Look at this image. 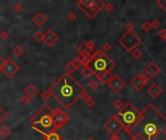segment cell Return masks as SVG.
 <instances>
[{"mask_svg": "<svg viewBox=\"0 0 166 140\" xmlns=\"http://www.w3.org/2000/svg\"><path fill=\"white\" fill-rule=\"evenodd\" d=\"M57 40H58V35L54 30H52V29H48L46 31V33H44L43 42H45L46 45H48L49 47L54 46L57 42Z\"/></svg>", "mask_w": 166, "mask_h": 140, "instance_id": "5bb4252c", "label": "cell"}, {"mask_svg": "<svg viewBox=\"0 0 166 140\" xmlns=\"http://www.w3.org/2000/svg\"><path fill=\"white\" fill-rule=\"evenodd\" d=\"M52 96V93L51 92L48 90H45L43 93H42V98L45 99V100H48V99H50V97Z\"/></svg>", "mask_w": 166, "mask_h": 140, "instance_id": "8d00e7d4", "label": "cell"}, {"mask_svg": "<svg viewBox=\"0 0 166 140\" xmlns=\"http://www.w3.org/2000/svg\"><path fill=\"white\" fill-rule=\"evenodd\" d=\"M19 70H20V66L12 58H7L5 65L3 66L1 71L7 78H12L17 72H19Z\"/></svg>", "mask_w": 166, "mask_h": 140, "instance_id": "8fae6325", "label": "cell"}, {"mask_svg": "<svg viewBox=\"0 0 166 140\" xmlns=\"http://www.w3.org/2000/svg\"><path fill=\"white\" fill-rule=\"evenodd\" d=\"M86 140H95V139L93 138V137H91V136H90V137H89V138H86Z\"/></svg>", "mask_w": 166, "mask_h": 140, "instance_id": "681fc988", "label": "cell"}, {"mask_svg": "<svg viewBox=\"0 0 166 140\" xmlns=\"http://www.w3.org/2000/svg\"><path fill=\"white\" fill-rule=\"evenodd\" d=\"M86 44H87V47H89V49L90 50V52H93V50H94V47H95V44H94V42H93V40L86 41Z\"/></svg>", "mask_w": 166, "mask_h": 140, "instance_id": "f35d334b", "label": "cell"}, {"mask_svg": "<svg viewBox=\"0 0 166 140\" xmlns=\"http://www.w3.org/2000/svg\"><path fill=\"white\" fill-rule=\"evenodd\" d=\"M0 130H1V127H0Z\"/></svg>", "mask_w": 166, "mask_h": 140, "instance_id": "f5cc1de1", "label": "cell"}, {"mask_svg": "<svg viewBox=\"0 0 166 140\" xmlns=\"http://www.w3.org/2000/svg\"><path fill=\"white\" fill-rule=\"evenodd\" d=\"M11 132H12V130L7 127V125H4V127H1V130H0V134H1L2 136H4V137L9 136L11 134Z\"/></svg>", "mask_w": 166, "mask_h": 140, "instance_id": "484cf974", "label": "cell"}, {"mask_svg": "<svg viewBox=\"0 0 166 140\" xmlns=\"http://www.w3.org/2000/svg\"><path fill=\"white\" fill-rule=\"evenodd\" d=\"M131 55L133 57V58H135L136 60H140V58L142 57L143 52H142L141 50H139L138 48H137V49L133 50V51L131 52Z\"/></svg>", "mask_w": 166, "mask_h": 140, "instance_id": "d4e9b609", "label": "cell"}, {"mask_svg": "<svg viewBox=\"0 0 166 140\" xmlns=\"http://www.w3.org/2000/svg\"><path fill=\"white\" fill-rule=\"evenodd\" d=\"M99 87H100V83H99V81L97 79H93V80H91L89 83V88L92 90H97Z\"/></svg>", "mask_w": 166, "mask_h": 140, "instance_id": "cb8c5ba5", "label": "cell"}, {"mask_svg": "<svg viewBox=\"0 0 166 140\" xmlns=\"http://www.w3.org/2000/svg\"><path fill=\"white\" fill-rule=\"evenodd\" d=\"M23 92H24L25 96H27V97H29L31 99L33 96H35L38 93V89L34 86L33 84H29L28 86L24 89Z\"/></svg>", "mask_w": 166, "mask_h": 140, "instance_id": "d6986e66", "label": "cell"}, {"mask_svg": "<svg viewBox=\"0 0 166 140\" xmlns=\"http://www.w3.org/2000/svg\"><path fill=\"white\" fill-rule=\"evenodd\" d=\"M54 120L55 127L57 130V128H61L62 127H64L70 121V117L62 109L56 108V109H54Z\"/></svg>", "mask_w": 166, "mask_h": 140, "instance_id": "9c48e42d", "label": "cell"}, {"mask_svg": "<svg viewBox=\"0 0 166 140\" xmlns=\"http://www.w3.org/2000/svg\"><path fill=\"white\" fill-rule=\"evenodd\" d=\"M94 76L99 81V83L103 85H108L109 82L112 80L114 75L111 72H103V73H98V74H94Z\"/></svg>", "mask_w": 166, "mask_h": 140, "instance_id": "2e32d148", "label": "cell"}, {"mask_svg": "<svg viewBox=\"0 0 166 140\" xmlns=\"http://www.w3.org/2000/svg\"><path fill=\"white\" fill-rule=\"evenodd\" d=\"M34 39L37 41L38 43H41L44 41V33L42 31H37L36 33L34 34Z\"/></svg>", "mask_w": 166, "mask_h": 140, "instance_id": "f546056e", "label": "cell"}, {"mask_svg": "<svg viewBox=\"0 0 166 140\" xmlns=\"http://www.w3.org/2000/svg\"><path fill=\"white\" fill-rule=\"evenodd\" d=\"M76 58H77V60L80 61V63L82 64V66L86 67V66L89 65V63L90 62L91 55H79Z\"/></svg>", "mask_w": 166, "mask_h": 140, "instance_id": "44dd1931", "label": "cell"}, {"mask_svg": "<svg viewBox=\"0 0 166 140\" xmlns=\"http://www.w3.org/2000/svg\"><path fill=\"white\" fill-rule=\"evenodd\" d=\"M125 28H126V31L133 32V30L135 29V24L131 22H128L125 23Z\"/></svg>", "mask_w": 166, "mask_h": 140, "instance_id": "d590c367", "label": "cell"}, {"mask_svg": "<svg viewBox=\"0 0 166 140\" xmlns=\"http://www.w3.org/2000/svg\"><path fill=\"white\" fill-rule=\"evenodd\" d=\"M163 41H164V42H165V43H166V37H165V38H164V39H163Z\"/></svg>", "mask_w": 166, "mask_h": 140, "instance_id": "816d5d0a", "label": "cell"}, {"mask_svg": "<svg viewBox=\"0 0 166 140\" xmlns=\"http://www.w3.org/2000/svg\"><path fill=\"white\" fill-rule=\"evenodd\" d=\"M151 27H153V28H157V27H158V26L160 25V22H159L158 20L153 19V20L151 22Z\"/></svg>", "mask_w": 166, "mask_h": 140, "instance_id": "74e56055", "label": "cell"}, {"mask_svg": "<svg viewBox=\"0 0 166 140\" xmlns=\"http://www.w3.org/2000/svg\"><path fill=\"white\" fill-rule=\"evenodd\" d=\"M45 138L46 140H61L60 135L56 131H52V132L47 134V135H45Z\"/></svg>", "mask_w": 166, "mask_h": 140, "instance_id": "603a6c76", "label": "cell"}, {"mask_svg": "<svg viewBox=\"0 0 166 140\" xmlns=\"http://www.w3.org/2000/svg\"><path fill=\"white\" fill-rule=\"evenodd\" d=\"M131 140H147L146 137L141 133H135L131 135Z\"/></svg>", "mask_w": 166, "mask_h": 140, "instance_id": "836d02e7", "label": "cell"}, {"mask_svg": "<svg viewBox=\"0 0 166 140\" xmlns=\"http://www.w3.org/2000/svg\"><path fill=\"white\" fill-rule=\"evenodd\" d=\"M77 52H79V55H92V52H90V50L87 47V44H86V41L84 43H82L80 46L77 48Z\"/></svg>", "mask_w": 166, "mask_h": 140, "instance_id": "ffe728a7", "label": "cell"}, {"mask_svg": "<svg viewBox=\"0 0 166 140\" xmlns=\"http://www.w3.org/2000/svg\"><path fill=\"white\" fill-rule=\"evenodd\" d=\"M108 86H109V88L114 92L118 93L124 88L125 82L123 81V79L121 77H119V75H114L112 80H111L109 82V84H108Z\"/></svg>", "mask_w": 166, "mask_h": 140, "instance_id": "7c38bea8", "label": "cell"}, {"mask_svg": "<svg viewBox=\"0 0 166 140\" xmlns=\"http://www.w3.org/2000/svg\"><path fill=\"white\" fill-rule=\"evenodd\" d=\"M29 100H30V98L24 95V96H23V97L22 98V104H27L28 102H29Z\"/></svg>", "mask_w": 166, "mask_h": 140, "instance_id": "7dc6e473", "label": "cell"}, {"mask_svg": "<svg viewBox=\"0 0 166 140\" xmlns=\"http://www.w3.org/2000/svg\"><path fill=\"white\" fill-rule=\"evenodd\" d=\"M105 4L106 3L102 0H79L76 3L77 7L83 11L89 19H93L102 9H104Z\"/></svg>", "mask_w": 166, "mask_h": 140, "instance_id": "8992f818", "label": "cell"}, {"mask_svg": "<svg viewBox=\"0 0 166 140\" xmlns=\"http://www.w3.org/2000/svg\"><path fill=\"white\" fill-rule=\"evenodd\" d=\"M111 50H112V45H111L109 42L104 43L103 45H102V47H101V51L103 52H105V54L109 52Z\"/></svg>", "mask_w": 166, "mask_h": 140, "instance_id": "4dcf8cb0", "label": "cell"}, {"mask_svg": "<svg viewBox=\"0 0 166 140\" xmlns=\"http://www.w3.org/2000/svg\"><path fill=\"white\" fill-rule=\"evenodd\" d=\"M108 140H121L118 135H112Z\"/></svg>", "mask_w": 166, "mask_h": 140, "instance_id": "c3c4849f", "label": "cell"}, {"mask_svg": "<svg viewBox=\"0 0 166 140\" xmlns=\"http://www.w3.org/2000/svg\"><path fill=\"white\" fill-rule=\"evenodd\" d=\"M82 67V64L80 63V61H79L77 58H75L74 60L70 61L69 63H67L65 65V70L67 71V73H69V74H72V73H74L75 71H77L78 69H80Z\"/></svg>", "mask_w": 166, "mask_h": 140, "instance_id": "e0dca14e", "label": "cell"}, {"mask_svg": "<svg viewBox=\"0 0 166 140\" xmlns=\"http://www.w3.org/2000/svg\"><path fill=\"white\" fill-rule=\"evenodd\" d=\"M104 9H105V10H106L107 12H113V10H114V5L112 4V3H106V4H105Z\"/></svg>", "mask_w": 166, "mask_h": 140, "instance_id": "ab89813d", "label": "cell"}, {"mask_svg": "<svg viewBox=\"0 0 166 140\" xmlns=\"http://www.w3.org/2000/svg\"><path fill=\"white\" fill-rule=\"evenodd\" d=\"M2 49V45H1V43H0V50Z\"/></svg>", "mask_w": 166, "mask_h": 140, "instance_id": "f907efd6", "label": "cell"}, {"mask_svg": "<svg viewBox=\"0 0 166 140\" xmlns=\"http://www.w3.org/2000/svg\"><path fill=\"white\" fill-rule=\"evenodd\" d=\"M76 18H77V16H76V14L74 13V12H70V13L68 14V20H70V22L75 20Z\"/></svg>", "mask_w": 166, "mask_h": 140, "instance_id": "7bdbcfd3", "label": "cell"}, {"mask_svg": "<svg viewBox=\"0 0 166 140\" xmlns=\"http://www.w3.org/2000/svg\"><path fill=\"white\" fill-rule=\"evenodd\" d=\"M32 20L35 22V24H36L37 26L41 27V26H43L46 23L47 17L43 13H41L40 12V13H37L33 18H32Z\"/></svg>", "mask_w": 166, "mask_h": 140, "instance_id": "ac0fdd59", "label": "cell"}, {"mask_svg": "<svg viewBox=\"0 0 166 140\" xmlns=\"http://www.w3.org/2000/svg\"><path fill=\"white\" fill-rule=\"evenodd\" d=\"M52 96L65 109H69L80 98L84 89L69 73H64L49 90Z\"/></svg>", "mask_w": 166, "mask_h": 140, "instance_id": "7a4b0ae2", "label": "cell"}, {"mask_svg": "<svg viewBox=\"0 0 166 140\" xmlns=\"http://www.w3.org/2000/svg\"><path fill=\"white\" fill-rule=\"evenodd\" d=\"M80 98H81L82 100H83L84 102V103H86V102L89 101L90 98H91V96H90V95L89 94V93H87L86 90H84V92H83V93H82V94H81Z\"/></svg>", "mask_w": 166, "mask_h": 140, "instance_id": "1f68e13d", "label": "cell"}, {"mask_svg": "<svg viewBox=\"0 0 166 140\" xmlns=\"http://www.w3.org/2000/svg\"><path fill=\"white\" fill-rule=\"evenodd\" d=\"M81 75L83 76V77L84 79H87V78H89V77H91L92 75H94L93 74V72L91 71V69L89 68V67H83L81 70Z\"/></svg>", "mask_w": 166, "mask_h": 140, "instance_id": "7402d4cb", "label": "cell"}, {"mask_svg": "<svg viewBox=\"0 0 166 140\" xmlns=\"http://www.w3.org/2000/svg\"><path fill=\"white\" fill-rule=\"evenodd\" d=\"M8 37H9V34L7 33V31L3 30V31L0 32V38H1L2 40H6V39H8Z\"/></svg>", "mask_w": 166, "mask_h": 140, "instance_id": "b9f144b4", "label": "cell"}, {"mask_svg": "<svg viewBox=\"0 0 166 140\" xmlns=\"http://www.w3.org/2000/svg\"><path fill=\"white\" fill-rule=\"evenodd\" d=\"M95 104H96V101H95L94 99H93L92 97L90 98L89 100L87 101L86 103V106H87V107H89V108H91V107H94V105H95Z\"/></svg>", "mask_w": 166, "mask_h": 140, "instance_id": "60d3db41", "label": "cell"}, {"mask_svg": "<svg viewBox=\"0 0 166 140\" xmlns=\"http://www.w3.org/2000/svg\"><path fill=\"white\" fill-rule=\"evenodd\" d=\"M135 133L143 134L147 140H166V117L153 103H149L130 136Z\"/></svg>", "mask_w": 166, "mask_h": 140, "instance_id": "6da1fadb", "label": "cell"}, {"mask_svg": "<svg viewBox=\"0 0 166 140\" xmlns=\"http://www.w3.org/2000/svg\"><path fill=\"white\" fill-rule=\"evenodd\" d=\"M30 125L43 135L55 131L56 127L54 120V110L48 104H44L31 118Z\"/></svg>", "mask_w": 166, "mask_h": 140, "instance_id": "3957f363", "label": "cell"}, {"mask_svg": "<svg viewBox=\"0 0 166 140\" xmlns=\"http://www.w3.org/2000/svg\"><path fill=\"white\" fill-rule=\"evenodd\" d=\"M149 80H150V78H149L146 74L139 73V74L135 75L132 79H131L130 85L132 86L134 90L140 92V90H142L144 89L145 86H147L149 83Z\"/></svg>", "mask_w": 166, "mask_h": 140, "instance_id": "30bf717a", "label": "cell"}, {"mask_svg": "<svg viewBox=\"0 0 166 140\" xmlns=\"http://www.w3.org/2000/svg\"><path fill=\"white\" fill-rule=\"evenodd\" d=\"M22 9H23V6L22 4H20V3H17V4L14 6V10L17 12H20Z\"/></svg>", "mask_w": 166, "mask_h": 140, "instance_id": "ee69618b", "label": "cell"}, {"mask_svg": "<svg viewBox=\"0 0 166 140\" xmlns=\"http://www.w3.org/2000/svg\"><path fill=\"white\" fill-rule=\"evenodd\" d=\"M115 116L119 120V122L121 124L122 130H124L125 132L128 135H130L131 131H132V130L136 127V125L140 121L141 112L131 102H127V103L124 104L122 109H121L118 113L115 114Z\"/></svg>", "mask_w": 166, "mask_h": 140, "instance_id": "277c9868", "label": "cell"}, {"mask_svg": "<svg viewBox=\"0 0 166 140\" xmlns=\"http://www.w3.org/2000/svg\"><path fill=\"white\" fill-rule=\"evenodd\" d=\"M116 62L110 57H108L105 52L101 50L96 52H93L90 58V62L87 67H89L93 72V74H98V73L103 72H111L115 68Z\"/></svg>", "mask_w": 166, "mask_h": 140, "instance_id": "5b68a950", "label": "cell"}, {"mask_svg": "<svg viewBox=\"0 0 166 140\" xmlns=\"http://www.w3.org/2000/svg\"><path fill=\"white\" fill-rule=\"evenodd\" d=\"M119 44L123 48L125 51L132 52L133 50L138 48V46L141 44V39L140 37L134 32L125 31L121 37L119 39Z\"/></svg>", "mask_w": 166, "mask_h": 140, "instance_id": "52a82bcc", "label": "cell"}, {"mask_svg": "<svg viewBox=\"0 0 166 140\" xmlns=\"http://www.w3.org/2000/svg\"><path fill=\"white\" fill-rule=\"evenodd\" d=\"M144 72L149 78H154L160 72V68L156 65V62L151 61V62H149L147 65L145 66Z\"/></svg>", "mask_w": 166, "mask_h": 140, "instance_id": "9a60e30c", "label": "cell"}, {"mask_svg": "<svg viewBox=\"0 0 166 140\" xmlns=\"http://www.w3.org/2000/svg\"><path fill=\"white\" fill-rule=\"evenodd\" d=\"M113 106L115 109L119 111L121 109H122V107L124 106V104H123V102H122L121 100H119V99H116V100L113 102Z\"/></svg>", "mask_w": 166, "mask_h": 140, "instance_id": "83f0119b", "label": "cell"}, {"mask_svg": "<svg viewBox=\"0 0 166 140\" xmlns=\"http://www.w3.org/2000/svg\"><path fill=\"white\" fill-rule=\"evenodd\" d=\"M142 28H143V30H144L145 32H150L151 29H153V27H151V22L146 20V22H143L142 23Z\"/></svg>", "mask_w": 166, "mask_h": 140, "instance_id": "f1b7e54d", "label": "cell"}, {"mask_svg": "<svg viewBox=\"0 0 166 140\" xmlns=\"http://www.w3.org/2000/svg\"><path fill=\"white\" fill-rule=\"evenodd\" d=\"M7 117H8V114L5 112V110L3 109L2 106L0 105V124L4 122L5 120L7 119Z\"/></svg>", "mask_w": 166, "mask_h": 140, "instance_id": "d6a6232c", "label": "cell"}, {"mask_svg": "<svg viewBox=\"0 0 166 140\" xmlns=\"http://www.w3.org/2000/svg\"><path fill=\"white\" fill-rule=\"evenodd\" d=\"M156 5H158L163 11L166 12V0H156Z\"/></svg>", "mask_w": 166, "mask_h": 140, "instance_id": "e575fe53", "label": "cell"}, {"mask_svg": "<svg viewBox=\"0 0 166 140\" xmlns=\"http://www.w3.org/2000/svg\"><path fill=\"white\" fill-rule=\"evenodd\" d=\"M6 60H5L4 57H0V70H1V69L3 68V66L5 65V63H6Z\"/></svg>", "mask_w": 166, "mask_h": 140, "instance_id": "bcb514c9", "label": "cell"}, {"mask_svg": "<svg viewBox=\"0 0 166 140\" xmlns=\"http://www.w3.org/2000/svg\"><path fill=\"white\" fill-rule=\"evenodd\" d=\"M104 127L111 135H118V133L122 130V125L119 120L116 118L115 115H113L108 121L104 124Z\"/></svg>", "mask_w": 166, "mask_h": 140, "instance_id": "ba28073f", "label": "cell"}, {"mask_svg": "<svg viewBox=\"0 0 166 140\" xmlns=\"http://www.w3.org/2000/svg\"><path fill=\"white\" fill-rule=\"evenodd\" d=\"M158 36L161 38V39H164L166 37V29H161V30L158 31Z\"/></svg>", "mask_w": 166, "mask_h": 140, "instance_id": "f6af8a7d", "label": "cell"}, {"mask_svg": "<svg viewBox=\"0 0 166 140\" xmlns=\"http://www.w3.org/2000/svg\"><path fill=\"white\" fill-rule=\"evenodd\" d=\"M147 92H148V94L150 95L151 98L156 99V98H158L159 96L162 94L163 89L157 83H153V84H151L150 86L148 87Z\"/></svg>", "mask_w": 166, "mask_h": 140, "instance_id": "4fadbf2b", "label": "cell"}, {"mask_svg": "<svg viewBox=\"0 0 166 140\" xmlns=\"http://www.w3.org/2000/svg\"><path fill=\"white\" fill-rule=\"evenodd\" d=\"M12 52H13V54L16 55V57H20V55H22L23 54V49H22V47L17 45L12 50Z\"/></svg>", "mask_w": 166, "mask_h": 140, "instance_id": "4316f807", "label": "cell"}]
</instances>
